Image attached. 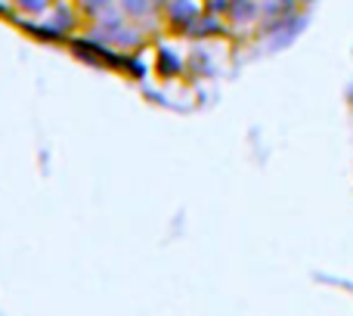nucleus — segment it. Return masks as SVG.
Segmentation results:
<instances>
[{
	"label": "nucleus",
	"mask_w": 353,
	"mask_h": 316,
	"mask_svg": "<svg viewBox=\"0 0 353 316\" xmlns=\"http://www.w3.org/2000/svg\"><path fill=\"white\" fill-rule=\"evenodd\" d=\"M159 12H161V22L174 34H189V28L205 16V0H165Z\"/></svg>",
	"instance_id": "1"
},
{
	"label": "nucleus",
	"mask_w": 353,
	"mask_h": 316,
	"mask_svg": "<svg viewBox=\"0 0 353 316\" xmlns=\"http://www.w3.org/2000/svg\"><path fill=\"white\" fill-rule=\"evenodd\" d=\"M47 19L53 22V31H59V34H68V31H74L84 22V16H81V10L74 6V0H56L53 10L47 12Z\"/></svg>",
	"instance_id": "2"
},
{
	"label": "nucleus",
	"mask_w": 353,
	"mask_h": 316,
	"mask_svg": "<svg viewBox=\"0 0 353 316\" xmlns=\"http://www.w3.org/2000/svg\"><path fill=\"white\" fill-rule=\"evenodd\" d=\"M115 10L121 12L128 22L143 25L161 10V0H115Z\"/></svg>",
	"instance_id": "3"
},
{
	"label": "nucleus",
	"mask_w": 353,
	"mask_h": 316,
	"mask_svg": "<svg viewBox=\"0 0 353 316\" xmlns=\"http://www.w3.org/2000/svg\"><path fill=\"white\" fill-rule=\"evenodd\" d=\"M257 19H261V6H257V0H232L230 12H226V22L239 25V28L257 22Z\"/></svg>",
	"instance_id": "4"
},
{
	"label": "nucleus",
	"mask_w": 353,
	"mask_h": 316,
	"mask_svg": "<svg viewBox=\"0 0 353 316\" xmlns=\"http://www.w3.org/2000/svg\"><path fill=\"white\" fill-rule=\"evenodd\" d=\"M12 10L25 19H43L50 10H53L56 0H10Z\"/></svg>",
	"instance_id": "5"
},
{
	"label": "nucleus",
	"mask_w": 353,
	"mask_h": 316,
	"mask_svg": "<svg viewBox=\"0 0 353 316\" xmlns=\"http://www.w3.org/2000/svg\"><path fill=\"white\" fill-rule=\"evenodd\" d=\"M226 31V22L223 19H217V16H201L199 22L189 28V37H217V34H223Z\"/></svg>",
	"instance_id": "6"
},
{
	"label": "nucleus",
	"mask_w": 353,
	"mask_h": 316,
	"mask_svg": "<svg viewBox=\"0 0 353 316\" xmlns=\"http://www.w3.org/2000/svg\"><path fill=\"white\" fill-rule=\"evenodd\" d=\"M74 6L81 10L84 19H99L109 10H115V0H74Z\"/></svg>",
	"instance_id": "7"
},
{
	"label": "nucleus",
	"mask_w": 353,
	"mask_h": 316,
	"mask_svg": "<svg viewBox=\"0 0 353 316\" xmlns=\"http://www.w3.org/2000/svg\"><path fill=\"white\" fill-rule=\"evenodd\" d=\"M230 6H232V0H205V12H208V16H217V19H223V22H226Z\"/></svg>",
	"instance_id": "8"
}]
</instances>
